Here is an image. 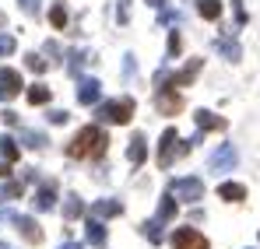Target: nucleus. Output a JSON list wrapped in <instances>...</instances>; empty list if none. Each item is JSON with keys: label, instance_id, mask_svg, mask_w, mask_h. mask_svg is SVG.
Returning a JSON list of instances; mask_svg holds the SVG:
<instances>
[{"label": "nucleus", "instance_id": "f257e3e1", "mask_svg": "<svg viewBox=\"0 0 260 249\" xmlns=\"http://www.w3.org/2000/svg\"><path fill=\"white\" fill-rule=\"evenodd\" d=\"M109 148V137L99 123H88L74 133V140L67 144V158H99Z\"/></svg>", "mask_w": 260, "mask_h": 249}, {"label": "nucleus", "instance_id": "f03ea898", "mask_svg": "<svg viewBox=\"0 0 260 249\" xmlns=\"http://www.w3.org/2000/svg\"><path fill=\"white\" fill-rule=\"evenodd\" d=\"M95 120L99 123H130L134 120V98L123 95V98H109V102H99L95 105Z\"/></svg>", "mask_w": 260, "mask_h": 249}, {"label": "nucleus", "instance_id": "7ed1b4c3", "mask_svg": "<svg viewBox=\"0 0 260 249\" xmlns=\"http://www.w3.org/2000/svg\"><path fill=\"white\" fill-rule=\"evenodd\" d=\"M169 193H173L176 200H183V204H201L204 200V179H197V175H179L169 183Z\"/></svg>", "mask_w": 260, "mask_h": 249}, {"label": "nucleus", "instance_id": "20e7f679", "mask_svg": "<svg viewBox=\"0 0 260 249\" xmlns=\"http://www.w3.org/2000/svg\"><path fill=\"white\" fill-rule=\"evenodd\" d=\"M236 165H239V151L232 144H221V148H215L208 155V172H215V175H225V172H232Z\"/></svg>", "mask_w": 260, "mask_h": 249}, {"label": "nucleus", "instance_id": "39448f33", "mask_svg": "<svg viewBox=\"0 0 260 249\" xmlns=\"http://www.w3.org/2000/svg\"><path fill=\"white\" fill-rule=\"evenodd\" d=\"M7 221L18 228V235L28 242V246H39L43 242V228L36 225V218H28V214H14V210H7Z\"/></svg>", "mask_w": 260, "mask_h": 249}, {"label": "nucleus", "instance_id": "423d86ee", "mask_svg": "<svg viewBox=\"0 0 260 249\" xmlns=\"http://www.w3.org/2000/svg\"><path fill=\"white\" fill-rule=\"evenodd\" d=\"M176 140H183L179 133H176V126H169L162 137H158V168H169L176 162V155H179V144Z\"/></svg>", "mask_w": 260, "mask_h": 249}, {"label": "nucleus", "instance_id": "0eeeda50", "mask_svg": "<svg viewBox=\"0 0 260 249\" xmlns=\"http://www.w3.org/2000/svg\"><path fill=\"white\" fill-rule=\"evenodd\" d=\"M169 242H173V249H208V239L197 228H190V225L176 228L173 235H169Z\"/></svg>", "mask_w": 260, "mask_h": 249}, {"label": "nucleus", "instance_id": "6e6552de", "mask_svg": "<svg viewBox=\"0 0 260 249\" xmlns=\"http://www.w3.org/2000/svg\"><path fill=\"white\" fill-rule=\"evenodd\" d=\"M56 179H43L39 183V190H36V197H32V207L39 210V214H46V210H53L56 207Z\"/></svg>", "mask_w": 260, "mask_h": 249}, {"label": "nucleus", "instance_id": "1a4fd4ad", "mask_svg": "<svg viewBox=\"0 0 260 249\" xmlns=\"http://www.w3.org/2000/svg\"><path fill=\"white\" fill-rule=\"evenodd\" d=\"M155 109H158L162 116H176V113L183 109V98L176 95V88H158V91H155Z\"/></svg>", "mask_w": 260, "mask_h": 249}, {"label": "nucleus", "instance_id": "9d476101", "mask_svg": "<svg viewBox=\"0 0 260 249\" xmlns=\"http://www.w3.org/2000/svg\"><path fill=\"white\" fill-rule=\"evenodd\" d=\"M78 102L81 105H99L102 102V81L99 78H81L78 81Z\"/></svg>", "mask_w": 260, "mask_h": 249}, {"label": "nucleus", "instance_id": "9b49d317", "mask_svg": "<svg viewBox=\"0 0 260 249\" xmlns=\"http://www.w3.org/2000/svg\"><path fill=\"white\" fill-rule=\"evenodd\" d=\"M18 91H21V74L11 70V67H0V102L14 98Z\"/></svg>", "mask_w": 260, "mask_h": 249}, {"label": "nucleus", "instance_id": "f8f14e48", "mask_svg": "<svg viewBox=\"0 0 260 249\" xmlns=\"http://www.w3.org/2000/svg\"><path fill=\"white\" fill-rule=\"evenodd\" d=\"M85 239L91 242V246H106L109 242V232H106V225H102V218H95V214H88V221H85Z\"/></svg>", "mask_w": 260, "mask_h": 249}, {"label": "nucleus", "instance_id": "ddd939ff", "mask_svg": "<svg viewBox=\"0 0 260 249\" xmlns=\"http://www.w3.org/2000/svg\"><path fill=\"white\" fill-rule=\"evenodd\" d=\"M144 158H148V137L144 133H134L127 144V162L130 165H144Z\"/></svg>", "mask_w": 260, "mask_h": 249}, {"label": "nucleus", "instance_id": "4468645a", "mask_svg": "<svg viewBox=\"0 0 260 249\" xmlns=\"http://www.w3.org/2000/svg\"><path fill=\"white\" fill-rule=\"evenodd\" d=\"M193 123H197V130H204V133H208V130H225V116H215V113H211V109H197V113H193Z\"/></svg>", "mask_w": 260, "mask_h": 249}, {"label": "nucleus", "instance_id": "2eb2a0df", "mask_svg": "<svg viewBox=\"0 0 260 249\" xmlns=\"http://www.w3.org/2000/svg\"><path fill=\"white\" fill-rule=\"evenodd\" d=\"M201 67H204V56H193V60H190V63L183 67V70H176V78H173V81L179 84V88L193 84V81H197V74H201Z\"/></svg>", "mask_w": 260, "mask_h": 249}, {"label": "nucleus", "instance_id": "dca6fc26", "mask_svg": "<svg viewBox=\"0 0 260 249\" xmlns=\"http://www.w3.org/2000/svg\"><path fill=\"white\" fill-rule=\"evenodd\" d=\"M218 197L229 200V204H243V200H246V186H243V183H221V186H218Z\"/></svg>", "mask_w": 260, "mask_h": 249}, {"label": "nucleus", "instance_id": "f3484780", "mask_svg": "<svg viewBox=\"0 0 260 249\" xmlns=\"http://www.w3.org/2000/svg\"><path fill=\"white\" fill-rule=\"evenodd\" d=\"M88 214H95V218H116V214H123V204L120 200H95Z\"/></svg>", "mask_w": 260, "mask_h": 249}, {"label": "nucleus", "instance_id": "a211bd4d", "mask_svg": "<svg viewBox=\"0 0 260 249\" xmlns=\"http://www.w3.org/2000/svg\"><path fill=\"white\" fill-rule=\"evenodd\" d=\"M21 144L32 148V151H46L49 148V137H46L43 130H21Z\"/></svg>", "mask_w": 260, "mask_h": 249}, {"label": "nucleus", "instance_id": "6ab92c4d", "mask_svg": "<svg viewBox=\"0 0 260 249\" xmlns=\"http://www.w3.org/2000/svg\"><path fill=\"white\" fill-rule=\"evenodd\" d=\"M176 214H179V200H176L173 193L162 197V200H158V210H155V218H158V221H176Z\"/></svg>", "mask_w": 260, "mask_h": 249}, {"label": "nucleus", "instance_id": "aec40b11", "mask_svg": "<svg viewBox=\"0 0 260 249\" xmlns=\"http://www.w3.org/2000/svg\"><path fill=\"white\" fill-rule=\"evenodd\" d=\"M85 214V200L78 197V193H71L67 200H63V221H78Z\"/></svg>", "mask_w": 260, "mask_h": 249}, {"label": "nucleus", "instance_id": "412c9836", "mask_svg": "<svg viewBox=\"0 0 260 249\" xmlns=\"http://www.w3.org/2000/svg\"><path fill=\"white\" fill-rule=\"evenodd\" d=\"M18 155H21V148H18V140H14L11 133H4V137H0V158L14 165V162H18Z\"/></svg>", "mask_w": 260, "mask_h": 249}, {"label": "nucleus", "instance_id": "4be33fe9", "mask_svg": "<svg viewBox=\"0 0 260 249\" xmlns=\"http://www.w3.org/2000/svg\"><path fill=\"white\" fill-rule=\"evenodd\" d=\"M21 190H25V183H18V179H7V183H0V204H11V200H18V197H21Z\"/></svg>", "mask_w": 260, "mask_h": 249}, {"label": "nucleus", "instance_id": "5701e85b", "mask_svg": "<svg viewBox=\"0 0 260 249\" xmlns=\"http://www.w3.org/2000/svg\"><path fill=\"white\" fill-rule=\"evenodd\" d=\"M67 56H71V60H67V70H71V74H81V67H85L88 60H95V53H85V49H71Z\"/></svg>", "mask_w": 260, "mask_h": 249}, {"label": "nucleus", "instance_id": "b1692460", "mask_svg": "<svg viewBox=\"0 0 260 249\" xmlns=\"http://www.w3.org/2000/svg\"><path fill=\"white\" fill-rule=\"evenodd\" d=\"M218 53H221L225 60H232V63L243 60V46H239L236 39H218Z\"/></svg>", "mask_w": 260, "mask_h": 249}, {"label": "nucleus", "instance_id": "393cba45", "mask_svg": "<svg viewBox=\"0 0 260 249\" xmlns=\"http://www.w3.org/2000/svg\"><path fill=\"white\" fill-rule=\"evenodd\" d=\"M49 25L60 28V32L67 28V4H63V0H56V4L49 7Z\"/></svg>", "mask_w": 260, "mask_h": 249}, {"label": "nucleus", "instance_id": "a878e982", "mask_svg": "<svg viewBox=\"0 0 260 249\" xmlns=\"http://www.w3.org/2000/svg\"><path fill=\"white\" fill-rule=\"evenodd\" d=\"M25 98H28V102H32V105H46V102H49V98H53V91H49V88H46V84H32V88H28V91H25Z\"/></svg>", "mask_w": 260, "mask_h": 249}, {"label": "nucleus", "instance_id": "bb28decb", "mask_svg": "<svg viewBox=\"0 0 260 249\" xmlns=\"http://www.w3.org/2000/svg\"><path fill=\"white\" fill-rule=\"evenodd\" d=\"M162 225H166V221H158V218H151V221H144V225H141V232L148 235V242H151V246H158V242H162Z\"/></svg>", "mask_w": 260, "mask_h": 249}, {"label": "nucleus", "instance_id": "cd10ccee", "mask_svg": "<svg viewBox=\"0 0 260 249\" xmlns=\"http://www.w3.org/2000/svg\"><path fill=\"white\" fill-rule=\"evenodd\" d=\"M197 11H201V18L218 21V18H221V0H201V4H197Z\"/></svg>", "mask_w": 260, "mask_h": 249}, {"label": "nucleus", "instance_id": "c85d7f7f", "mask_svg": "<svg viewBox=\"0 0 260 249\" xmlns=\"http://www.w3.org/2000/svg\"><path fill=\"white\" fill-rule=\"evenodd\" d=\"M25 67H28L32 74H46V67H49V63H46L39 53H28V56H25Z\"/></svg>", "mask_w": 260, "mask_h": 249}, {"label": "nucleus", "instance_id": "c756f323", "mask_svg": "<svg viewBox=\"0 0 260 249\" xmlns=\"http://www.w3.org/2000/svg\"><path fill=\"white\" fill-rule=\"evenodd\" d=\"M18 49V42H14V35H7V32H0V56H11Z\"/></svg>", "mask_w": 260, "mask_h": 249}, {"label": "nucleus", "instance_id": "7c9ffc66", "mask_svg": "<svg viewBox=\"0 0 260 249\" xmlns=\"http://www.w3.org/2000/svg\"><path fill=\"white\" fill-rule=\"evenodd\" d=\"M116 21L120 25H130V0H120L116 4Z\"/></svg>", "mask_w": 260, "mask_h": 249}, {"label": "nucleus", "instance_id": "2f4dec72", "mask_svg": "<svg viewBox=\"0 0 260 249\" xmlns=\"http://www.w3.org/2000/svg\"><path fill=\"white\" fill-rule=\"evenodd\" d=\"M18 7L32 18V14H39V11H43V0H18Z\"/></svg>", "mask_w": 260, "mask_h": 249}, {"label": "nucleus", "instance_id": "473e14b6", "mask_svg": "<svg viewBox=\"0 0 260 249\" xmlns=\"http://www.w3.org/2000/svg\"><path fill=\"white\" fill-rule=\"evenodd\" d=\"M179 25V21H183V14H179V11H166V7H162V14H158V25Z\"/></svg>", "mask_w": 260, "mask_h": 249}, {"label": "nucleus", "instance_id": "72a5a7b5", "mask_svg": "<svg viewBox=\"0 0 260 249\" xmlns=\"http://www.w3.org/2000/svg\"><path fill=\"white\" fill-rule=\"evenodd\" d=\"M46 120H49V123H67V120H71V113H67V109H49V113H46Z\"/></svg>", "mask_w": 260, "mask_h": 249}, {"label": "nucleus", "instance_id": "f704fd0d", "mask_svg": "<svg viewBox=\"0 0 260 249\" xmlns=\"http://www.w3.org/2000/svg\"><path fill=\"white\" fill-rule=\"evenodd\" d=\"M179 49H183V39H179V32H173V35H169V46H166V53H169V56H179Z\"/></svg>", "mask_w": 260, "mask_h": 249}, {"label": "nucleus", "instance_id": "c9c22d12", "mask_svg": "<svg viewBox=\"0 0 260 249\" xmlns=\"http://www.w3.org/2000/svg\"><path fill=\"white\" fill-rule=\"evenodd\" d=\"M232 11H236V25H246V11H243L239 0H232Z\"/></svg>", "mask_w": 260, "mask_h": 249}, {"label": "nucleus", "instance_id": "e433bc0d", "mask_svg": "<svg viewBox=\"0 0 260 249\" xmlns=\"http://www.w3.org/2000/svg\"><path fill=\"white\" fill-rule=\"evenodd\" d=\"M0 116H4V123H7V126H18V113H14V109H4Z\"/></svg>", "mask_w": 260, "mask_h": 249}, {"label": "nucleus", "instance_id": "4c0bfd02", "mask_svg": "<svg viewBox=\"0 0 260 249\" xmlns=\"http://www.w3.org/2000/svg\"><path fill=\"white\" fill-rule=\"evenodd\" d=\"M134 70H137V63H134V56H127V60H123V74L134 78Z\"/></svg>", "mask_w": 260, "mask_h": 249}, {"label": "nucleus", "instance_id": "58836bf2", "mask_svg": "<svg viewBox=\"0 0 260 249\" xmlns=\"http://www.w3.org/2000/svg\"><path fill=\"white\" fill-rule=\"evenodd\" d=\"M4 175H11V162H4V158H0V179H4Z\"/></svg>", "mask_w": 260, "mask_h": 249}, {"label": "nucleus", "instance_id": "ea45409f", "mask_svg": "<svg viewBox=\"0 0 260 249\" xmlns=\"http://www.w3.org/2000/svg\"><path fill=\"white\" fill-rule=\"evenodd\" d=\"M144 4H148V7H158V11L166 7V0H144Z\"/></svg>", "mask_w": 260, "mask_h": 249}, {"label": "nucleus", "instance_id": "a19ab883", "mask_svg": "<svg viewBox=\"0 0 260 249\" xmlns=\"http://www.w3.org/2000/svg\"><path fill=\"white\" fill-rule=\"evenodd\" d=\"M60 249H81V246H78V242H63Z\"/></svg>", "mask_w": 260, "mask_h": 249}, {"label": "nucleus", "instance_id": "79ce46f5", "mask_svg": "<svg viewBox=\"0 0 260 249\" xmlns=\"http://www.w3.org/2000/svg\"><path fill=\"white\" fill-rule=\"evenodd\" d=\"M0 249H11V246H7V242H0Z\"/></svg>", "mask_w": 260, "mask_h": 249}, {"label": "nucleus", "instance_id": "37998d69", "mask_svg": "<svg viewBox=\"0 0 260 249\" xmlns=\"http://www.w3.org/2000/svg\"><path fill=\"white\" fill-rule=\"evenodd\" d=\"M0 25H4V14H0Z\"/></svg>", "mask_w": 260, "mask_h": 249}]
</instances>
